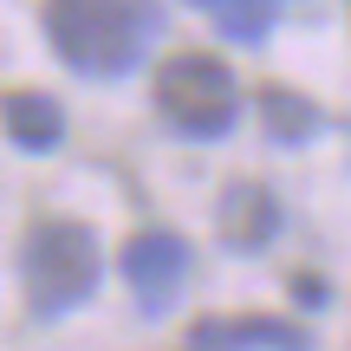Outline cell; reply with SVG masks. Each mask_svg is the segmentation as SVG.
<instances>
[{
  "label": "cell",
  "mask_w": 351,
  "mask_h": 351,
  "mask_svg": "<svg viewBox=\"0 0 351 351\" xmlns=\"http://www.w3.org/2000/svg\"><path fill=\"white\" fill-rule=\"evenodd\" d=\"M20 267H26V293H33L39 313H72L98 287V234L85 221H33Z\"/></svg>",
  "instance_id": "obj_2"
},
{
  "label": "cell",
  "mask_w": 351,
  "mask_h": 351,
  "mask_svg": "<svg viewBox=\"0 0 351 351\" xmlns=\"http://www.w3.org/2000/svg\"><path fill=\"white\" fill-rule=\"evenodd\" d=\"M254 345L261 351H313L293 319H267V313H254V319H195L189 326V351H254Z\"/></svg>",
  "instance_id": "obj_5"
},
{
  "label": "cell",
  "mask_w": 351,
  "mask_h": 351,
  "mask_svg": "<svg viewBox=\"0 0 351 351\" xmlns=\"http://www.w3.org/2000/svg\"><path fill=\"white\" fill-rule=\"evenodd\" d=\"M215 228H221V241H228V247H241V254L267 247V241L280 234V202H274V189H267V182H228Z\"/></svg>",
  "instance_id": "obj_6"
},
{
  "label": "cell",
  "mask_w": 351,
  "mask_h": 351,
  "mask_svg": "<svg viewBox=\"0 0 351 351\" xmlns=\"http://www.w3.org/2000/svg\"><path fill=\"white\" fill-rule=\"evenodd\" d=\"M293 293H300V306H332V300H326V280H319V274H300V280H293Z\"/></svg>",
  "instance_id": "obj_10"
},
{
  "label": "cell",
  "mask_w": 351,
  "mask_h": 351,
  "mask_svg": "<svg viewBox=\"0 0 351 351\" xmlns=\"http://www.w3.org/2000/svg\"><path fill=\"white\" fill-rule=\"evenodd\" d=\"M261 117H267V137L274 143H306L319 130V111L287 85H261Z\"/></svg>",
  "instance_id": "obj_8"
},
{
  "label": "cell",
  "mask_w": 351,
  "mask_h": 351,
  "mask_svg": "<svg viewBox=\"0 0 351 351\" xmlns=\"http://www.w3.org/2000/svg\"><path fill=\"white\" fill-rule=\"evenodd\" d=\"M0 117H7V137L20 150H52L65 137V117H59V104L46 91H7L0 98Z\"/></svg>",
  "instance_id": "obj_7"
},
{
  "label": "cell",
  "mask_w": 351,
  "mask_h": 351,
  "mask_svg": "<svg viewBox=\"0 0 351 351\" xmlns=\"http://www.w3.org/2000/svg\"><path fill=\"white\" fill-rule=\"evenodd\" d=\"M195 7H221V0H195Z\"/></svg>",
  "instance_id": "obj_11"
},
{
  "label": "cell",
  "mask_w": 351,
  "mask_h": 351,
  "mask_svg": "<svg viewBox=\"0 0 351 351\" xmlns=\"http://www.w3.org/2000/svg\"><path fill=\"white\" fill-rule=\"evenodd\" d=\"M182 274H189L182 234L150 228V234H130L124 241V280H130V293H137L143 313H169V300L182 293Z\"/></svg>",
  "instance_id": "obj_4"
},
{
  "label": "cell",
  "mask_w": 351,
  "mask_h": 351,
  "mask_svg": "<svg viewBox=\"0 0 351 351\" xmlns=\"http://www.w3.org/2000/svg\"><path fill=\"white\" fill-rule=\"evenodd\" d=\"M156 33L150 0H46V39L85 78H124Z\"/></svg>",
  "instance_id": "obj_1"
},
{
  "label": "cell",
  "mask_w": 351,
  "mask_h": 351,
  "mask_svg": "<svg viewBox=\"0 0 351 351\" xmlns=\"http://www.w3.org/2000/svg\"><path fill=\"white\" fill-rule=\"evenodd\" d=\"M156 104L189 137H221L241 111V91H234V72L215 52H169L156 65Z\"/></svg>",
  "instance_id": "obj_3"
},
{
  "label": "cell",
  "mask_w": 351,
  "mask_h": 351,
  "mask_svg": "<svg viewBox=\"0 0 351 351\" xmlns=\"http://www.w3.org/2000/svg\"><path fill=\"white\" fill-rule=\"evenodd\" d=\"M221 33L228 39H241V46H261L267 33H274V20H280V0H221Z\"/></svg>",
  "instance_id": "obj_9"
}]
</instances>
